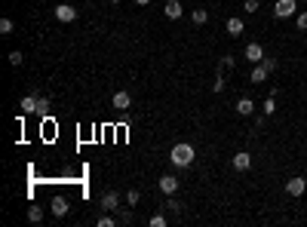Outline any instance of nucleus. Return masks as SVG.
Returning a JSON list of instances; mask_svg holds the SVG:
<instances>
[{
  "mask_svg": "<svg viewBox=\"0 0 307 227\" xmlns=\"http://www.w3.org/2000/svg\"><path fill=\"white\" fill-rule=\"evenodd\" d=\"M274 111H277V101H274V95H270V98L264 101V117H270Z\"/></svg>",
  "mask_w": 307,
  "mask_h": 227,
  "instance_id": "cd10ccee",
  "label": "nucleus"
},
{
  "mask_svg": "<svg viewBox=\"0 0 307 227\" xmlns=\"http://www.w3.org/2000/svg\"><path fill=\"white\" fill-rule=\"evenodd\" d=\"M191 22L194 25H206L209 22V12L206 9H191Z\"/></svg>",
  "mask_w": 307,
  "mask_h": 227,
  "instance_id": "dca6fc26",
  "label": "nucleus"
},
{
  "mask_svg": "<svg viewBox=\"0 0 307 227\" xmlns=\"http://www.w3.org/2000/svg\"><path fill=\"white\" fill-rule=\"evenodd\" d=\"M22 62H25V56H22L19 49H15V52H9V65H12V68H22Z\"/></svg>",
  "mask_w": 307,
  "mask_h": 227,
  "instance_id": "4be33fe9",
  "label": "nucleus"
},
{
  "mask_svg": "<svg viewBox=\"0 0 307 227\" xmlns=\"http://www.w3.org/2000/svg\"><path fill=\"white\" fill-rule=\"evenodd\" d=\"M267 74H270V71H267L264 65H255V68H252V83H264Z\"/></svg>",
  "mask_w": 307,
  "mask_h": 227,
  "instance_id": "2eb2a0df",
  "label": "nucleus"
},
{
  "mask_svg": "<svg viewBox=\"0 0 307 227\" xmlns=\"http://www.w3.org/2000/svg\"><path fill=\"white\" fill-rule=\"evenodd\" d=\"M252 111H255V101H252V98H246V95L237 98V114H240V117H249Z\"/></svg>",
  "mask_w": 307,
  "mask_h": 227,
  "instance_id": "4468645a",
  "label": "nucleus"
},
{
  "mask_svg": "<svg viewBox=\"0 0 307 227\" xmlns=\"http://www.w3.org/2000/svg\"><path fill=\"white\" fill-rule=\"evenodd\" d=\"M243 31H246V22L240 19V15H233V19H227V34H230V37H240Z\"/></svg>",
  "mask_w": 307,
  "mask_h": 227,
  "instance_id": "9b49d317",
  "label": "nucleus"
},
{
  "mask_svg": "<svg viewBox=\"0 0 307 227\" xmlns=\"http://www.w3.org/2000/svg\"><path fill=\"white\" fill-rule=\"evenodd\" d=\"M19 111L22 114H37V95H25L19 101Z\"/></svg>",
  "mask_w": 307,
  "mask_h": 227,
  "instance_id": "f8f14e48",
  "label": "nucleus"
},
{
  "mask_svg": "<svg viewBox=\"0 0 307 227\" xmlns=\"http://www.w3.org/2000/svg\"><path fill=\"white\" fill-rule=\"evenodd\" d=\"M99 203H102L104 212H117V209H120V194H117V190H104Z\"/></svg>",
  "mask_w": 307,
  "mask_h": 227,
  "instance_id": "20e7f679",
  "label": "nucleus"
},
{
  "mask_svg": "<svg viewBox=\"0 0 307 227\" xmlns=\"http://www.w3.org/2000/svg\"><path fill=\"white\" fill-rule=\"evenodd\" d=\"M261 65L267 68V71H277V59H267V56H264V62H261Z\"/></svg>",
  "mask_w": 307,
  "mask_h": 227,
  "instance_id": "c756f323",
  "label": "nucleus"
},
{
  "mask_svg": "<svg viewBox=\"0 0 307 227\" xmlns=\"http://www.w3.org/2000/svg\"><path fill=\"white\" fill-rule=\"evenodd\" d=\"M117 221H120V224H132V212H129V209H126V212H123V215H120Z\"/></svg>",
  "mask_w": 307,
  "mask_h": 227,
  "instance_id": "7c9ffc66",
  "label": "nucleus"
},
{
  "mask_svg": "<svg viewBox=\"0 0 307 227\" xmlns=\"http://www.w3.org/2000/svg\"><path fill=\"white\" fill-rule=\"evenodd\" d=\"M56 19L68 25V22H74V19H77V9L71 6V3H59V6H56Z\"/></svg>",
  "mask_w": 307,
  "mask_h": 227,
  "instance_id": "39448f33",
  "label": "nucleus"
},
{
  "mask_svg": "<svg viewBox=\"0 0 307 227\" xmlns=\"http://www.w3.org/2000/svg\"><path fill=\"white\" fill-rule=\"evenodd\" d=\"M157 187H160V194H166V197H172L175 190H178V178L175 175H163L157 181Z\"/></svg>",
  "mask_w": 307,
  "mask_h": 227,
  "instance_id": "6e6552de",
  "label": "nucleus"
},
{
  "mask_svg": "<svg viewBox=\"0 0 307 227\" xmlns=\"http://www.w3.org/2000/svg\"><path fill=\"white\" fill-rule=\"evenodd\" d=\"M52 215H56V218L68 215V200L65 197H52Z\"/></svg>",
  "mask_w": 307,
  "mask_h": 227,
  "instance_id": "ddd939ff",
  "label": "nucleus"
},
{
  "mask_svg": "<svg viewBox=\"0 0 307 227\" xmlns=\"http://www.w3.org/2000/svg\"><path fill=\"white\" fill-rule=\"evenodd\" d=\"M135 3H138V6H148V3H151V0H135Z\"/></svg>",
  "mask_w": 307,
  "mask_h": 227,
  "instance_id": "2f4dec72",
  "label": "nucleus"
},
{
  "mask_svg": "<svg viewBox=\"0 0 307 227\" xmlns=\"http://www.w3.org/2000/svg\"><path fill=\"white\" fill-rule=\"evenodd\" d=\"M111 3H120V0H111Z\"/></svg>",
  "mask_w": 307,
  "mask_h": 227,
  "instance_id": "473e14b6",
  "label": "nucleus"
},
{
  "mask_svg": "<svg viewBox=\"0 0 307 227\" xmlns=\"http://www.w3.org/2000/svg\"><path fill=\"white\" fill-rule=\"evenodd\" d=\"M224 86H227V83H224V77H221V74H215V80H212V92H224Z\"/></svg>",
  "mask_w": 307,
  "mask_h": 227,
  "instance_id": "5701e85b",
  "label": "nucleus"
},
{
  "mask_svg": "<svg viewBox=\"0 0 307 227\" xmlns=\"http://www.w3.org/2000/svg\"><path fill=\"white\" fill-rule=\"evenodd\" d=\"M221 68H224V71H233V68H237V56H230V52L221 56Z\"/></svg>",
  "mask_w": 307,
  "mask_h": 227,
  "instance_id": "a211bd4d",
  "label": "nucleus"
},
{
  "mask_svg": "<svg viewBox=\"0 0 307 227\" xmlns=\"http://www.w3.org/2000/svg\"><path fill=\"white\" fill-rule=\"evenodd\" d=\"M148 224H151V227H166V215H163V212H157Z\"/></svg>",
  "mask_w": 307,
  "mask_h": 227,
  "instance_id": "393cba45",
  "label": "nucleus"
},
{
  "mask_svg": "<svg viewBox=\"0 0 307 227\" xmlns=\"http://www.w3.org/2000/svg\"><path fill=\"white\" fill-rule=\"evenodd\" d=\"M96 224H99V227H114V224H117V218H111V215H102Z\"/></svg>",
  "mask_w": 307,
  "mask_h": 227,
  "instance_id": "c85d7f7f",
  "label": "nucleus"
},
{
  "mask_svg": "<svg viewBox=\"0 0 307 227\" xmlns=\"http://www.w3.org/2000/svg\"><path fill=\"white\" fill-rule=\"evenodd\" d=\"M243 12L255 15V12H258V0H246V3H243Z\"/></svg>",
  "mask_w": 307,
  "mask_h": 227,
  "instance_id": "bb28decb",
  "label": "nucleus"
},
{
  "mask_svg": "<svg viewBox=\"0 0 307 227\" xmlns=\"http://www.w3.org/2000/svg\"><path fill=\"white\" fill-rule=\"evenodd\" d=\"M304 190H307V181H304V178H289V181H286V194H289V197H304Z\"/></svg>",
  "mask_w": 307,
  "mask_h": 227,
  "instance_id": "423d86ee",
  "label": "nucleus"
},
{
  "mask_svg": "<svg viewBox=\"0 0 307 227\" xmlns=\"http://www.w3.org/2000/svg\"><path fill=\"white\" fill-rule=\"evenodd\" d=\"M230 166L237 169V172H246V169L252 166V153H249V151H240V153H233V160H230Z\"/></svg>",
  "mask_w": 307,
  "mask_h": 227,
  "instance_id": "0eeeda50",
  "label": "nucleus"
},
{
  "mask_svg": "<svg viewBox=\"0 0 307 227\" xmlns=\"http://www.w3.org/2000/svg\"><path fill=\"white\" fill-rule=\"evenodd\" d=\"M194 156H197V151H194V145H188V142L175 145V148L169 151V160H172V166H178V169H188V166L194 163Z\"/></svg>",
  "mask_w": 307,
  "mask_h": 227,
  "instance_id": "f257e3e1",
  "label": "nucleus"
},
{
  "mask_svg": "<svg viewBox=\"0 0 307 227\" xmlns=\"http://www.w3.org/2000/svg\"><path fill=\"white\" fill-rule=\"evenodd\" d=\"M138 200H141V194H138V190H126V206H138Z\"/></svg>",
  "mask_w": 307,
  "mask_h": 227,
  "instance_id": "aec40b11",
  "label": "nucleus"
},
{
  "mask_svg": "<svg viewBox=\"0 0 307 227\" xmlns=\"http://www.w3.org/2000/svg\"><path fill=\"white\" fill-rule=\"evenodd\" d=\"M274 15L277 19H292V15H298V0H277Z\"/></svg>",
  "mask_w": 307,
  "mask_h": 227,
  "instance_id": "f03ea898",
  "label": "nucleus"
},
{
  "mask_svg": "<svg viewBox=\"0 0 307 227\" xmlns=\"http://www.w3.org/2000/svg\"><path fill=\"white\" fill-rule=\"evenodd\" d=\"M295 25H298V31H307V9L295 15Z\"/></svg>",
  "mask_w": 307,
  "mask_h": 227,
  "instance_id": "a878e982",
  "label": "nucleus"
},
{
  "mask_svg": "<svg viewBox=\"0 0 307 227\" xmlns=\"http://www.w3.org/2000/svg\"><path fill=\"white\" fill-rule=\"evenodd\" d=\"M15 31V25H12V19H0V34L3 37H9V34Z\"/></svg>",
  "mask_w": 307,
  "mask_h": 227,
  "instance_id": "6ab92c4d",
  "label": "nucleus"
},
{
  "mask_svg": "<svg viewBox=\"0 0 307 227\" xmlns=\"http://www.w3.org/2000/svg\"><path fill=\"white\" fill-rule=\"evenodd\" d=\"M28 221L31 224H40L43 221V209L40 206H28Z\"/></svg>",
  "mask_w": 307,
  "mask_h": 227,
  "instance_id": "f3484780",
  "label": "nucleus"
},
{
  "mask_svg": "<svg viewBox=\"0 0 307 227\" xmlns=\"http://www.w3.org/2000/svg\"><path fill=\"white\" fill-rule=\"evenodd\" d=\"M243 59L252 62V65H261V62H264V46H261V43H249V46L243 49Z\"/></svg>",
  "mask_w": 307,
  "mask_h": 227,
  "instance_id": "7ed1b4c3",
  "label": "nucleus"
},
{
  "mask_svg": "<svg viewBox=\"0 0 307 227\" xmlns=\"http://www.w3.org/2000/svg\"><path fill=\"white\" fill-rule=\"evenodd\" d=\"M46 111H49V98H46V95H37V114L43 117Z\"/></svg>",
  "mask_w": 307,
  "mask_h": 227,
  "instance_id": "b1692460",
  "label": "nucleus"
},
{
  "mask_svg": "<svg viewBox=\"0 0 307 227\" xmlns=\"http://www.w3.org/2000/svg\"><path fill=\"white\" fill-rule=\"evenodd\" d=\"M163 12H166V19H182V15H185V6L178 3V0H166Z\"/></svg>",
  "mask_w": 307,
  "mask_h": 227,
  "instance_id": "1a4fd4ad",
  "label": "nucleus"
},
{
  "mask_svg": "<svg viewBox=\"0 0 307 227\" xmlns=\"http://www.w3.org/2000/svg\"><path fill=\"white\" fill-rule=\"evenodd\" d=\"M111 101H114V108H117V111H129V104H132V95L120 89V92H114V98H111Z\"/></svg>",
  "mask_w": 307,
  "mask_h": 227,
  "instance_id": "9d476101",
  "label": "nucleus"
},
{
  "mask_svg": "<svg viewBox=\"0 0 307 227\" xmlns=\"http://www.w3.org/2000/svg\"><path fill=\"white\" fill-rule=\"evenodd\" d=\"M182 206H185V203H182V200H175V194L166 200V209H169V212H182Z\"/></svg>",
  "mask_w": 307,
  "mask_h": 227,
  "instance_id": "412c9836",
  "label": "nucleus"
}]
</instances>
